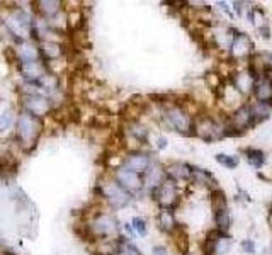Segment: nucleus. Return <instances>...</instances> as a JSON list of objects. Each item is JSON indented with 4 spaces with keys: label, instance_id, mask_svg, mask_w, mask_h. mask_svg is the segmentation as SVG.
Instances as JSON below:
<instances>
[{
    "label": "nucleus",
    "instance_id": "1",
    "mask_svg": "<svg viewBox=\"0 0 272 255\" xmlns=\"http://www.w3.org/2000/svg\"><path fill=\"white\" fill-rule=\"evenodd\" d=\"M163 121L170 129L177 131L184 136H194V118L181 102H172L170 106L165 108Z\"/></svg>",
    "mask_w": 272,
    "mask_h": 255
},
{
    "label": "nucleus",
    "instance_id": "2",
    "mask_svg": "<svg viewBox=\"0 0 272 255\" xmlns=\"http://www.w3.org/2000/svg\"><path fill=\"white\" fill-rule=\"evenodd\" d=\"M228 123L219 121L213 116L201 114L194 119V136L201 138L202 141H218L225 138V126Z\"/></svg>",
    "mask_w": 272,
    "mask_h": 255
},
{
    "label": "nucleus",
    "instance_id": "3",
    "mask_svg": "<svg viewBox=\"0 0 272 255\" xmlns=\"http://www.w3.org/2000/svg\"><path fill=\"white\" fill-rule=\"evenodd\" d=\"M155 202L160 206V209H167V211H174L181 202V192H179L177 182L165 179L157 189L151 191Z\"/></svg>",
    "mask_w": 272,
    "mask_h": 255
},
{
    "label": "nucleus",
    "instance_id": "4",
    "mask_svg": "<svg viewBox=\"0 0 272 255\" xmlns=\"http://www.w3.org/2000/svg\"><path fill=\"white\" fill-rule=\"evenodd\" d=\"M41 134V123L37 118L24 111L17 118V138L22 145H33Z\"/></svg>",
    "mask_w": 272,
    "mask_h": 255
},
{
    "label": "nucleus",
    "instance_id": "5",
    "mask_svg": "<svg viewBox=\"0 0 272 255\" xmlns=\"http://www.w3.org/2000/svg\"><path fill=\"white\" fill-rule=\"evenodd\" d=\"M228 126L232 128V129L238 131L240 134H243L247 129H250V128L255 126V123H254L252 108H250V104H242L240 108H236L235 112L230 116Z\"/></svg>",
    "mask_w": 272,
    "mask_h": 255
},
{
    "label": "nucleus",
    "instance_id": "6",
    "mask_svg": "<svg viewBox=\"0 0 272 255\" xmlns=\"http://www.w3.org/2000/svg\"><path fill=\"white\" fill-rule=\"evenodd\" d=\"M102 194H104V198L108 199L109 204H111L112 208H116V209L125 208V206H128L129 201H131V196H129V192H126L125 189H123L116 181L114 182H108V184L102 185Z\"/></svg>",
    "mask_w": 272,
    "mask_h": 255
},
{
    "label": "nucleus",
    "instance_id": "7",
    "mask_svg": "<svg viewBox=\"0 0 272 255\" xmlns=\"http://www.w3.org/2000/svg\"><path fill=\"white\" fill-rule=\"evenodd\" d=\"M230 53L233 60H249L254 55V43L245 33L233 34L232 44H230Z\"/></svg>",
    "mask_w": 272,
    "mask_h": 255
},
{
    "label": "nucleus",
    "instance_id": "8",
    "mask_svg": "<svg viewBox=\"0 0 272 255\" xmlns=\"http://www.w3.org/2000/svg\"><path fill=\"white\" fill-rule=\"evenodd\" d=\"M91 228L97 237L111 238V237H118L119 223H118V219L111 215H99L97 218L92 221Z\"/></svg>",
    "mask_w": 272,
    "mask_h": 255
},
{
    "label": "nucleus",
    "instance_id": "9",
    "mask_svg": "<svg viewBox=\"0 0 272 255\" xmlns=\"http://www.w3.org/2000/svg\"><path fill=\"white\" fill-rule=\"evenodd\" d=\"M252 94H254L255 102L272 104V70L266 72L264 75H259V77L254 80Z\"/></svg>",
    "mask_w": 272,
    "mask_h": 255
},
{
    "label": "nucleus",
    "instance_id": "10",
    "mask_svg": "<svg viewBox=\"0 0 272 255\" xmlns=\"http://www.w3.org/2000/svg\"><path fill=\"white\" fill-rule=\"evenodd\" d=\"M22 102H24L26 112H29L31 116H34V118H37V119L46 116L48 112L51 111V102L48 101L46 97H43V95L29 94L22 99Z\"/></svg>",
    "mask_w": 272,
    "mask_h": 255
},
{
    "label": "nucleus",
    "instance_id": "11",
    "mask_svg": "<svg viewBox=\"0 0 272 255\" xmlns=\"http://www.w3.org/2000/svg\"><path fill=\"white\" fill-rule=\"evenodd\" d=\"M116 182L125 189L126 192H138L141 187H143V179L140 177V174L133 170H128V168L121 167L116 170Z\"/></svg>",
    "mask_w": 272,
    "mask_h": 255
},
{
    "label": "nucleus",
    "instance_id": "12",
    "mask_svg": "<svg viewBox=\"0 0 272 255\" xmlns=\"http://www.w3.org/2000/svg\"><path fill=\"white\" fill-rule=\"evenodd\" d=\"M7 27H9L10 31H12L16 36H27L31 31V19L29 16H26V14L19 12V14H14V16L7 17L5 20Z\"/></svg>",
    "mask_w": 272,
    "mask_h": 255
},
{
    "label": "nucleus",
    "instance_id": "13",
    "mask_svg": "<svg viewBox=\"0 0 272 255\" xmlns=\"http://www.w3.org/2000/svg\"><path fill=\"white\" fill-rule=\"evenodd\" d=\"M192 170H194L192 165L182 164V162H174V164H170L165 168V175H167V179H170L174 182L192 181Z\"/></svg>",
    "mask_w": 272,
    "mask_h": 255
},
{
    "label": "nucleus",
    "instance_id": "14",
    "mask_svg": "<svg viewBox=\"0 0 272 255\" xmlns=\"http://www.w3.org/2000/svg\"><path fill=\"white\" fill-rule=\"evenodd\" d=\"M151 164L153 162H151V158L146 153H131L126 157L123 167L128 168V170L136 172V174H145L151 167Z\"/></svg>",
    "mask_w": 272,
    "mask_h": 255
},
{
    "label": "nucleus",
    "instance_id": "15",
    "mask_svg": "<svg viewBox=\"0 0 272 255\" xmlns=\"http://www.w3.org/2000/svg\"><path fill=\"white\" fill-rule=\"evenodd\" d=\"M167 179V175H165V170L163 168H160L158 165H153L151 164V167L148 168L146 172H145V179H143V185H148V187L153 191V189H157L158 185L162 184V182Z\"/></svg>",
    "mask_w": 272,
    "mask_h": 255
},
{
    "label": "nucleus",
    "instance_id": "16",
    "mask_svg": "<svg viewBox=\"0 0 272 255\" xmlns=\"http://www.w3.org/2000/svg\"><path fill=\"white\" fill-rule=\"evenodd\" d=\"M19 68H20V73H22L24 77H26L27 80H31V82H36V80H39V78L44 77V68H43V65H41L39 61L20 63Z\"/></svg>",
    "mask_w": 272,
    "mask_h": 255
},
{
    "label": "nucleus",
    "instance_id": "17",
    "mask_svg": "<svg viewBox=\"0 0 272 255\" xmlns=\"http://www.w3.org/2000/svg\"><path fill=\"white\" fill-rule=\"evenodd\" d=\"M213 219H215V228L218 232L228 235L230 226H232V216H230L228 208H221V209H215L213 211Z\"/></svg>",
    "mask_w": 272,
    "mask_h": 255
},
{
    "label": "nucleus",
    "instance_id": "18",
    "mask_svg": "<svg viewBox=\"0 0 272 255\" xmlns=\"http://www.w3.org/2000/svg\"><path fill=\"white\" fill-rule=\"evenodd\" d=\"M157 223H158V228L165 233H172L175 230V226H177V221H175V218H174V213L167 211V209H162V211L158 213Z\"/></svg>",
    "mask_w": 272,
    "mask_h": 255
},
{
    "label": "nucleus",
    "instance_id": "19",
    "mask_svg": "<svg viewBox=\"0 0 272 255\" xmlns=\"http://www.w3.org/2000/svg\"><path fill=\"white\" fill-rule=\"evenodd\" d=\"M250 108H252V116H254L255 126L259 125V123L269 119V116L272 112V104H266V102H254V104H250Z\"/></svg>",
    "mask_w": 272,
    "mask_h": 255
},
{
    "label": "nucleus",
    "instance_id": "20",
    "mask_svg": "<svg viewBox=\"0 0 272 255\" xmlns=\"http://www.w3.org/2000/svg\"><path fill=\"white\" fill-rule=\"evenodd\" d=\"M172 237H174V242L175 245H177V249L181 250L184 255H187V250H189V245H187V232H185V228L181 225V223H177V226H175V230L170 233Z\"/></svg>",
    "mask_w": 272,
    "mask_h": 255
},
{
    "label": "nucleus",
    "instance_id": "21",
    "mask_svg": "<svg viewBox=\"0 0 272 255\" xmlns=\"http://www.w3.org/2000/svg\"><path fill=\"white\" fill-rule=\"evenodd\" d=\"M245 158L254 168H262L266 165V153L259 148H247Z\"/></svg>",
    "mask_w": 272,
    "mask_h": 255
},
{
    "label": "nucleus",
    "instance_id": "22",
    "mask_svg": "<svg viewBox=\"0 0 272 255\" xmlns=\"http://www.w3.org/2000/svg\"><path fill=\"white\" fill-rule=\"evenodd\" d=\"M39 58V51L33 44H22L19 48V60L20 63H29V61H37Z\"/></svg>",
    "mask_w": 272,
    "mask_h": 255
},
{
    "label": "nucleus",
    "instance_id": "23",
    "mask_svg": "<svg viewBox=\"0 0 272 255\" xmlns=\"http://www.w3.org/2000/svg\"><path fill=\"white\" fill-rule=\"evenodd\" d=\"M211 204H213V211H215V209L228 208L226 194L221 191V189H213L211 191Z\"/></svg>",
    "mask_w": 272,
    "mask_h": 255
},
{
    "label": "nucleus",
    "instance_id": "24",
    "mask_svg": "<svg viewBox=\"0 0 272 255\" xmlns=\"http://www.w3.org/2000/svg\"><path fill=\"white\" fill-rule=\"evenodd\" d=\"M216 162H218L219 165H223V167L230 168V170H233V168H236L240 165V158L235 157V155H225V153H218L216 155Z\"/></svg>",
    "mask_w": 272,
    "mask_h": 255
},
{
    "label": "nucleus",
    "instance_id": "25",
    "mask_svg": "<svg viewBox=\"0 0 272 255\" xmlns=\"http://www.w3.org/2000/svg\"><path fill=\"white\" fill-rule=\"evenodd\" d=\"M39 5V10L44 14L46 17H53L54 14L60 10V2H51V0H44V2H39L37 3Z\"/></svg>",
    "mask_w": 272,
    "mask_h": 255
},
{
    "label": "nucleus",
    "instance_id": "26",
    "mask_svg": "<svg viewBox=\"0 0 272 255\" xmlns=\"http://www.w3.org/2000/svg\"><path fill=\"white\" fill-rule=\"evenodd\" d=\"M43 55L46 58H58L61 55V46L56 43H44L43 44Z\"/></svg>",
    "mask_w": 272,
    "mask_h": 255
},
{
    "label": "nucleus",
    "instance_id": "27",
    "mask_svg": "<svg viewBox=\"0 0 272 255\" xmlns=\"http://www.w3.org/2000/svg\"><path fill=\"white\" fill-rule=\"evenodd\" d=\"M14 121H16V119H14L12 111H5L2 116H0V131L10 129V126L14 125Z\"/></svg>",
    "mask_w": 272,
    "mask_h": 255
},
{
    "label": "nucleus",
    "instance_id": "28",
    "mask_svg": "<svg viewBox=\"0 0 272 255\" xmlns=\"http://www.w3.org/2000/svg\"><path fill=\"white\" fill-rule=\"evenodd\" d=\"M131 223H133V230H135V232L138 233V235H141V237L146 235L148 226H146V221H145L143 218H140V216H135Z\"/></svg>",
    "mask_w": 272,
    "mask_h": 255
},
{
    "label": "nucleus",
    "instance_id": "29",
    "mask_svg": "<svg viewBox=\"0 0 272 255\" xmlns=\"http://www.w3.org/2000/svg\"><path fill=\"white\" fill-rule=\"evenodd\" d=\"M131 134L136 138V140L145 141L146 140V136H148V129L141 125H131Z\"/></svg>",
    "mask_w": 272,
    "mask_h": 255
},
{
    "label": "nucleus",
    "instance_id": "30",
    "mask_svg": "<svg viewBox=\"0 0 272 255\" xmlns=\"http://www.w3.org/2000/svg\"><path fill=\"white\" fill-rule=\"evenodd\" d=\"M240 245H242L243 252H247V254H254V252H255V243H254V240L245 238L242 243H240Z\"/></svg>",
    "mask_w": 272,
    "mask_h": 255
},
{
    "label": "nucleus",
    "instance_id": "31",
    "mask_svg": "<svg viewBox=\"0 0 272 255\" xmlns=\"http://www.w3.org/2000/svg\"><path fill=\"white\" fill-rule=\"evenodd\" d=\"M151 255H168V252L163 245H155L153 249H151Z\"/></svg>",
    "mask_w": 272,
    "mask_h": 255
},
{
    "label": "nucleus",
    "instance_id": "32",
    "mask_svg": "<svg viewBox=\"0 0 272 255\" xmlns=\"http://www.w3.org/2000/svg\"><path fill=\"white\" fill-rule=\"evenodd\" d=\"M242 5H243V3H242V2H233V9H235L236 16H242V12H243Z\"/></svg>",
    "mask_w": 272,
    "mask_h": 255
},
{
    "label": "nucleus",
    "instance_id": "33",
    "mask_svg": "<svg viewBox=\"0 0 272 255\" xmlns=\"http://www.w3.org/2000/svg\"><path fill=\"white\" fill-rule=\"evenodd\" d=\"M157 146L160 148V150H163V148H167V140H165L163 136H160L157 140Z\"/></svg>",
    "mask_w": 272,
    "mask_h": 255
},
{
    "label": "nucleus",
    "instance_id": "34",
    "mask_svg": "<svg viewBox=\"0 0 272 255\" xmlns=\"http://www.w3.org/2000/svg\"><path fill=\"white\" fill-rule=\"evenodd\" d=\"M269 213L272 215V201H271V204H269Z\"/></svg>",
    "mask_w": 272,
    "mask_h": 255
},
{
    "label": "nucleus",
    "instance_id": "35",
    "mask_svg": "<svg viewBox=\"0 0 272 255\" xmlns=\"http://www.w3.org/2000/svg\"><path fill=\"white\" fill-rule=\"evenodd\" d=\"M271 58H272V55H271Z\"/></svg>",
    "mask_w": 272,
    "mask_h": 255
}]
</instances>
